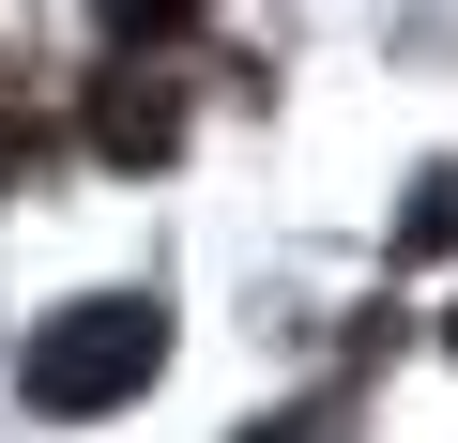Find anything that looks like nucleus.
<instances>
[{
  "label": "nucleus",
  "mask_w": 458,
  "mask_h": 443,
  "mask_svg": "<svg viewBox=\"0 0 458 443\" xmlns=\"http://www.w3.org/2000/svg\"><path fill=\"white\" fill-rule=\"evenodd\" d=\"M443 352H458V321H443Z\"/></svg>",
  "instance_id": "nucleus-7"
},
{
  "label": "nucleus",
  "mask_w": 458,
  "mask_h": 443,
  "mask_svg": "<svg viewBox=\"0 0 458 443\" xmlns=\"http://www.w3.org/2000/svg\"><path fill=\"white\" fill-rule=\"evenodd\" d=\"M92 16H107V47H168V31L214 16V0H92Z\"/></svg>",
  "instance_id": "nucleus-6"
},
{
  "label": "nucleus",
  "mask_w": 458,
  "mask_h": 443,
  "mask_svg": "<svg viewBox=\"0 0 458 443\" xmlns=\"http://www.w3.org/2000/svg\"><path fill=\"white\" fill-rule=\"evenodd\" d=\"M31 153H47V92H31L16 47H0V183H31Z\"/></svg>",
  "instance_id": "nucleus-3"
},
{
  "label": "nucleus",
  "mask_w": 458,
  "mask_h": 443,
  "mask_svg": "<svg viewBox=\"0 0 458 443\" xmlns=\"http://www.w3.org/2000/svg\"><path fill=\"white\" fill-rule=\"evenodd\" d=\"M153 367H168V291H92V306L31 321V352H16V397L77 428V413H123Z\"/></svg>",
  "instance_id": "nucleus-1"
},
{
  "label": "nucleus",
  "mask_w": 458,
  "mask_h": 443,
  "mask_svg": "<svg viewBox=\"0 0 458 443\" xmlns=\"http://www.w3.org/2000/svg\"><path fill=\"white\" fill-rule=\"evenodd\" d=\"M92 153H107V168H168V153H183V77H168L153 47H123V62L92 77Z\"/></svg>",
  "instance_id": "nucleus-2"
},
{
  "label": "nucleus",
  "mask_w": 458,
  "mask_h": 443,
  "mask_svg": "<svg viewBox=\"0 0 458 443\" xmlns=\"http://www.w3.org/2000/svg\"><path fill=\"white\" fill-rule=\"evenodd\" d=\"M443 245H458V168H428L412 214H397V260H443Z\"/></svg>",
  "instance_id": "nucleus-5"
},
{
  "label": "nucleus",
  "mask_w": 458,
  "mask_h": 443,
  "mask_svg": "<svg viewBox=\"0 0 458 443\" xmlns=\"http://www.w3.org/2000/svg\"><path fill=\"white\" fill-rule=\"evenodd\" d=\"M245 443H352V382H306L291 413H260Z\"/></svg>",
  "instance_id": "nucleus-4"
}]
</instances>
